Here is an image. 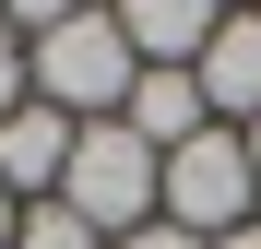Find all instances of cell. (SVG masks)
<instances>
[{
	"mask_svg": "<svg viewBox=\"0 0 261 249\" xmlns=\"http://www.w3.org/2000/svg\"><path fill=\"white\" fill-rule=\"evenodd\" d=\"M71 131H83V119H60V107H12V119H0V190H12V202H60V166H71Z\"/></svg>",
	"mask_w": 261,
	"mask_h": 249,
	"instance_id": "cell-5",
	"label": "cell"
},
{
	"mask_svg": "<svg viewBox=\"0 0 261 249\" xmlns=\"http://www.w3.org/2000/svg\"><path fill=\"white\" fill-rule=\"evenodd\" d=\"M119 36H130V60H143V71H190V60L214 48V0H130Z\"/></svg>",
	"mask_w": 261,
	"mask_h": 249,
	"instance_id": "cell-6",
	"label": "cell"
},
{
	"mask_svg": "<svg viewBox=\"0 0 261 249\" xmlns=\"http://www.w3.org/2000/svg\"><path fill=\"white\" fill-rule=\"evenodd\" d=\"M24 95H36V83H24V36H12V12H0V119H12Z\"/></svg>",
	"mask_w": 261,
	"mask_h": 249,
	"instance_id": "cell-9",
	"label": "cell"
},
{
	"mask_svg": "<svg viewBox=\"0 0 261 249\" xmlns=\"http://www.w3.org/2000/svg\"><path fill=\"white\" fill-rule=\"evenodd\" d=\"M190 83H202V107L226 131H249L261 119V12H214V48L190 60Z\"/></svg>",
	"mask_w": 261,
	"mask_h": 249,
	"instance_id": "cell-4",
	"label": "cell"
},
{
	"mask_svg": "<svg viewBox=\"0 0 261 249\" xmlns=\"http://www.w3.org/2000/svg\"><path fill=\"white\" fill-rule=\"evenodd\" d=\"M60 202L119 249V237H143L166 214V154L130 131V119H83V131H71V166H60Z\"/></svg>",
	"mask_w": 261,
	"mask_h": 249,
	"instance_id": "cell-2",
	"label": "cell"
},
{
	"mask_svg": "<svg viewBox=\"0 0 261 249\" xmlns=\"http://www.w3.org/2000/svg\"><path fill=\"white\" fill-rule=\"evenodd\" d=\"M24 36V83H36V107H60V119H119L130 107V36L119 12H60V0H24L12 12Z\"/></svg>",
	"mask_w": 261,
	"mask_h": 249,
	"instance_id": "cell-1",
	"label": "cell"
},
{
	"mask_svg": "<svg viewBox=\"0 0 261 249\" xmlns=\"http://www.w3.org/2000/svg\"><path fill=\"white\" fill-rule=\"evenodd\" d=\"M249 178H261V119H249Z\"/></svg>",
	"mask_w": 261,
	"mask_h": 249,
	"instance_id": "cell-13",
	"label": "cell"
},
{
	"mask_svg": "<svg viewBox=\"0 0 261 249\" xmlns=\"http://www.w3.org/2000/svg\"><path fill=\"white\" fill-rule=\"evenodd\" d=\"M119 119H130L154 154H178L190 131H214V107H202V83H190V71H130V107H119Z\"/></svg>",
	"mask_w": 261,
	"mask_h": 249,
	"instance_id": "cell-7",
	"label": "cell"
},
{
	"mask_svg": "<svg viewBox=\"0 0 261 249\" xmlns=\"http://www.w3.org/2000/svg\"><path fill=\"white\" fill-rule=\"evenodd\" d=\"M119 249H214V237H190V226H166V214H154L143 237H119Z\"/></svg>",
	"mask_w": 261,
	"mask_h": 249,
	"instance_id": "cell-10",
	"label": "cell"
},
{
	"mask_svg": "<svg viewBox=\"0 0 261 249\" xmlns=\"http://www.w3.org/2000/svg\"><path fill=\"white\" fill-rule=\"evenodd\" d=\"M12 249H107V237L83 226L71 202H24V226H12Z\"/></svg>",
	"mask_w": 261,
	"mask_h": 249,
	"instance_id": "cell-8",
	"label": "cell"
},
{
	"mask_svg": "<svg viewBox=\"0 0 261 249\" xmlns=\"http://www.w3.org/2000/svg\"><path fill=\"white\" fill-rule=\"evenodd\" d=\"M12 226H24V202H12V190H0V249H12Z\"/></svg>",
	"mask_w": 261,
	"mask_h": 249,
	"instance_id": "cell-11",
	"label": "cell"
},
{
	"mask_svg": "<svg viewBox=\"0 0 261 249\" xmlns=\"http://www.w3.org/2000/svg\"><path fill=\"white\" fill-rule=\"evenodd\" d=\"M261 214V178H249V131H190L178 154H166V226H190V237H238Z\"/></svg>",
	"mask_w": 261,
	"mask_h": 249,
	"instance_id": "cell-3",
	"label": "cell"
},
{
	"mask_svg": "<svg viewBox=\"0 0 261 249\" xmlns=\"http://www.w3.org/2000/svg\"><path fill=\"white\" fill-rule=\"evenodd\" d=\"M214 249H261V214H249V226H238V237H214Z\"/></svg>",
	"mask_w": 261,
	"mask_h": 249,
	"instance_id": "cell-12",
	"label": "cell"
}]
</instances>
